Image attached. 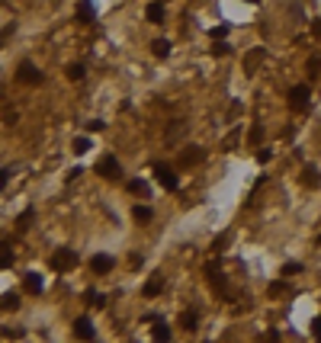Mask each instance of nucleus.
I'll return each mask as SVG.
<instances>
[{
  "mask_svg": "<svg viewBox=\"0 0 321 343\" xmlns=\"http://www.w3.org/2000/svg\"><path fill=\"white\" fill-rule=\"evenodd\" d=\"M196 321H199L196 311H183V314H180V327H183V330H189V334L196 330Z\"/></svg>",
  "mask_w": 321,
  "mask_h": 343,
  "instance_id": "15",
  "label": "nucleus"
},
{
  "mask_svg": "<svg viewBox=\"0 0 321 343\" xmlns=\"http://www.w3.org/2000/svg\"><path fill=\"white\" fill-rule=\"evenodd\" d=\"M7 183H10V167L0 170V186H7Z\"/></svg>",
  "mask_w": 321,
  "mask_h": 343,
  "instance_id": "33",
  "label": "nucleus"
},
{
  "mask_svg": "<svg viewBox=\"0 0 321 343\" xmlns=\"http://www.w3.org/2000/svg\"><path fill=\"white\" fill-rule=\"evenodd\" d=\"M264 58H267V49H254L251 55L244 58V74H254V67L264 61Z\"/></svg>",
  "mask_w": 321,
  "mask_h": 343,
  "instance_id": "9",
  "label": "nucleus"
},
{
  "mask_svg": "<svg viewBox=\"0 0 321 343\" xmlns=\"http://www.w3.org/2000/svg\"><path fill=\"white\" fill-rule=\"evenodd\" d=\"M16 80H23V84H29V87H35L42 80V74H39V67H35L32 61H23L19 67H16Z\"/></svg>",
  "mask_w": 321,
  "mask_h": 343,
  "instance_id": "2",
  "label": "nucleus"
},
{
  "mask_svg": "<svg viewBox=\"0 0 321 343\" xmlns=\"http://www.w3.org/2000/svg\"><path fill=\"white\" fill-rule=\"evenodd\" d=\"M145 16H148V22H154V26L164 22V4L161 0H151V4L145 7Z\"/></svg>",
  "mask_w": 321,
  "mask_h": 343,
  "instance_id": "8",
  "label": "nucleus"
},
{
  "mask_svg": "<svg viewBox=\"0 0 321 343\" xmlns=\"http://www.w3.org/2000/svg\"><path fill=\"white\" fill-rule=\"evenodd\" d=\"M225 244H228V234H222V238H216V241H212V250H216V254H219V250H222V247H225Z\"/></svg>",
  "mask_w": 321,
  "mask_h": 343,
  "instance_id": "29",
  "label": "nucleus"
},
{
  "mask_svg": "<svg viewBox=\"0 0 321 343\" xmlns=\"http://www.w3.org/2000/svg\"><path fill=\"white\" fill-rule=\"evenodd\" d=\"M251 141H254V145H260V141H264V125H254V128H251Z\"/></svg>",
  "mask_w": 321,
  "mask_h": 343,
  "instance_id": "27",
  "label": "nucleus"
},
{
  "mask_svg": "<svg viewBox=\"0 0 321 343\" xmlns=\"http://www.w3.org/2000/svg\"><path fill=\"white\" fill-rule=\"evenodd\" d=\"M10 266H13V254L4 250V269H10Z\"/></svg>",
  "mask_w": 321,
  "mask_h": 343,
  "instance_id": "34",
  "label": "nucleus"
},
{
  "mask_svg": "<svg viewBox=\"0 0 321 343\" xmlns=\"http://www.w3.org/2000/svg\"><path fill=\"white\" fill-rule=\"evenodd\" d=\"M312 337L321 340V317H315V321H312Z\"/></svg>",
  "mask_w": 321,
  "mask_h": 343,
  "instance_id": "30",
  "label": "nucleus"
},
{
  "mask_svg": "<svg viewBox=\"0 0 321 343\" xmlns=\"http://www.w3.org/2000/svg\"><path fill=\"white\" fill-rule=\"evenodd\" d=\"M206 157V151L203 148H193V151H183L180 154V167H193V164H199Z\"/></svg>",
  "mask_w": 321,
  "mask_h": 343,
  "instance_id": "11",
  "label": "nucleus"
},
{
  "mask_svg": "<svg viewBox=\"0 0 321 343\" xmlns=\"http://www.w3.org/2000/svg\"><path fill=\"white\" fill-rule=\"evenodd\" d=\"M97 173L103 176V180H119V176H122V167H119L116 154H103L97 161Z\"/></svg>",
  "mask_w": 321,
  "mask_h": 343,
  "instance_id": "1",
  "label": "nucleus"
},
{
  "mask_svg": "<svg viewBox=\"0 0 321 343\" xmlns=\"http://www.w3.org/2000/svg\"><path fill=\"white\" fill-rule=\"evenodd\" d=\"M312 32H315L318 39H321V19H315V22H312Z\"/></svg>",
  "mask_w": 321,
  "mask_h": 343,
  "instance_id": "35",
  "label": "nucleus"
},
{
  "mask_svg": "<svg viewBox=\"0 0 321 343\" xmlns=\"http://www.w3.org/2000/svg\"><path fill=\"white\" fill-rule=\"evenodd\" d=\"M234 141H238V132H231L228 138H225V151H231V148H234Z\"/></svg>",
  "mask_w": 321,
  "mask_h": 343,
  "instance_id": "32",
  "label": "nucleus"
},
{
  "mask_svg": "<svg viewBox=\"0 0 321 343\" xmlns=\"http://www.w3.org/2000/svg\"><path fill=\"white\" fill-rule=\"evenodd\" d=\"M129 193H135V196H148V186L141 183V180H132V183H129Z\"/></svg>",
  "mask_w": 321,
  "mask_h": 343,
  "instance_id": "22",
  "label": "nucleus"
},
{
  "mask_svg": "<svg viewBox=\"0 0 321 343\" xmlns=\"http://www.w3.org/2000/svg\"><path fill=\"white\" fill-rule=\"evenodd\" d=\"M283 276H292V273H302V263H283V269H280Z\"/></svg>",
  "mask_w": 321,
  "mask_h": 343,
  "instance_id": "25",
  "label": "nucleus"
},
{
  "mask_svg": "<svg viewBox=\"0 0 321 343\" xmlns=\"http://www.w3.org/2000/svg\"><path fill=\"white\" fill-rule=\"evenodd\" d=\"M305 67H308V77H318V74H321V58H318V55H312Z\"/></svg>",
  "mask_w": 321,
  "mask_h": 343,
  "instance_id": "21",
  "label": "nucleus"
},
{
  "mask_svg": "<svg viewBox=\"0 0 321 343\" xmlns=\"http://www.w3.org/2000/svg\"><path fill=\"white\" fill-rule=\"evenodd\" d=\"M23 289H26L29 295H39L42 292V276L39 273H26L23 276Z\"/></svg>",
  "mask_w": 321,
  "mask_h": 343,
  "instance_id": "10",
  "label": "nucleus"
},
{
  "mask_svg": "<svg viewBox=\"0 0 321 343\" xmlns=\"http://www.w3.org/2000/svg\"><path fill=\"white\" fill-rule=\"evenodd\" d=\"M52 266H55V269H74V266H77V254H74V250H58V254L52 257Z\"/></svg>",
  "mask_w": 321,
  "mask_h": 343,
  "instance_id": "6",
  "label": "nucleus"
},
{
  "mask_svg": "<svg viewBox=\"0 0 321 343\" xmlns=\"http://www.w3.org/2000/svg\"><path fill=\"white\" fill-rule=\"evenodd\" d=\"M212 55H216V58L228 55V45H225V42H216V45H212Z\"/></svg>",
  "mask_w": 321,
  "mask_h": 343,
  "instance_id": "28",
  "label": "nucleus"
},
{
  "mask_svg": "<svg viewBox=\"0 0 321 343\" xmlns=\"http://www.w3.org/2000/svg\"><path fill=\"white\" fill-rule=\"evenodd\" d=\"M267 292H270V295H286V292H289V286L280 279V282H270V289H267Z\"/></svg>",
  "mask_w": 321,
  "mask_h": 343,
  "instance_id": "23",
  "label": "nucleus"
},
{
  "mask_svg": "<svg viewBox=\"0 0 321 343\" xmlns=\"http://www.w3.org/2000/svg\"><path fill=\"white\" fill-rule=\"evenodd\" d=\"M10 308H13V311L19 308V295H16V292H7V295H4V311H10Z\"/></svg>",
  "mask_w": 321,
  "mask_h": 343,
  "instance_id": "20",
  "label": "nucleus"
},
{
  "mask_svg": "<svg viewBox=\"0 0 321 343\" xmlns=\"http://www.w3.org/2000/svg\"><path fill=\"white\" fill-rule=\"evenodd\" d=\"M68 77L71 80H80V77H84V64H71L68 67Z\"/></svg>",
  "mask_w": 321,
  "mask_h": 343,
  "instance_id": "24",
  "label": "nucleus"
},
{
  "mask_svg": "<svg viewBox=\"0 0 321 343\" xmlns=\"http://www.w3.org/2000/svg\"><path fill=\"white\" fill-rule=\"evenodd\" d=\"M151 55H154V58H167V55H170V42H167V39H154V42H151Z\"/></svg>",
  "mask_w": 321,
  "mask_h": 343,
  "instance_id": "13",
  "label": "nucleus"
},
{
  "mask_svg": "<svg viewBox=\"0 0 321 343\" xmlns=\"http://www.w3.org/2000/svg\"><path fill=\"white\" fill-rule=\"evenodd\" d=\"M90 148H93L90 138H74V154H87Z\"/></svg>",
  "mask_w": 321,
  "mask_h": 343,
  "instance_id": "19",
  "label": "nucleus"
},
{
  "mask_svg": "<svg viewBox=\"0 0 321 343\" xmlns=\"http://www.w3.org/2000/svg\"><path fill=\"white\" fill-rule=\"evenodd\" d=\"M302 183H305L308 189H315V186H318V170H315V167H305V170H302Z\"/></svg>",
  "mask_w": 321,
  "mask_h": 343,
  "instance_id": "17",
  "label": "nucleus"
},
{
  "mask_svg": "<svg viewBox=\"0 0 321 343\" xmlns=\"http://www.w3.org/2000/svg\"><path fill=\"white\" fill-rule=\"evenodd\" d=\"M308 97H312V90H308V84H299L289 90V106L292 109H305L308 106Z\"/></svg>",
  "mask_w": 321,
  "mask_h": 343,
  "instance_id": "5",
  "label": "nucleus"
},
{
  "mask_svg": "<svg viewBox=\"0 0 321 343\" xmlns=\"http://www.w3.org/2000/svg\"><path fill=\"white\" fill-rule=\"evenodd\" d=\"M154 176H158V183H161L164 189H177V186H180V180H177V173L167 167V164H154Z\"/></svg>",
  "mask_w": 321,
  "mask_h": 343,
  "instance_id": "3",
  "label": "nucleus"
},
{
  "mask_svg": "<svg viewBox=\"0 0 321 343\" xmlns=\"http://www.w3.org/2000/svg\"><path fill=\"white\" fill-rule=\"evenodd\" d=\"M29 218H32V209H26V212H23V215H19L16 228H19V231H26V228H29Z\"/></svg>",
  "mask_w": 321,
  "mask_h": 343,
  "instance_id": "26",
  "label": "nucleus"
},
{
  "mask_svg": "<svg viewBox=\"0 0 321 343\" xmlns=\"http://www.w3.org/2000/svg\"><path fill=\"white\" fill-rule=\"evenodd\" d=\"M247 4H260V0H247Z\"/></svg>",
  "mask_w": 321,
  "mask_h": 343,
  "instance_id": "36",
  "label": "nucleus"
},
{
  "mask_svg": "<svg viewBox=\"0 0 321 343\" xmlns=\"http://www.w3.org/2000/svg\"><path fill=\"white\" fill-rule=\"evenodd\" d=\"M132 218H135V221H151V209H148V205H135V209H132Z\"/></svg>",
  "mask_w": 321,
  "mask_h": 343,
  "instance_id": "18",
  "label": "nucleus"
},
{
  "mask_svg": "<svg viewBox=\"0 0 321 343\" xmlns=\"http://www.w3.org/2000/svg\"><path fill=\"white\" fill-rule=\"evenodd\" d=\"M113 266H116V260H113L110 254H93V257H90V269H93L97 276L113 273Z\"/></svg>",
  "mask_w": 321,
  "mask_h": 343,
  "instance_id": "4",
  "label": "nucleus"
},
{
  "mask_svg": "<svg viewBox=\"0 0 321 343\" xmlns=\"http://www.w3.org/2000/svg\"><path fill=\"white\" fill-rule=\"evenodd\" d=\"M103 128H106V125H103V122H97V119L87 122V132H103Z\"/></svg>",
  "mask_w": 321,
  "mask_h": 343,
  "instance_id": "31",
  "label": "nucleus"
},
{
  "mask_svg": "<svg viewBox=\"0 0 321 343\" xmlns=\"http://www.w3.org/2000/svg\"><path fill=\"white\" fill-rule=\"evenodd\" d=\"M74 16H77V22H93V4H90V0H80L77 10H74Z\"/></svg>",
  "mask_w": 321,
  "mask_h": 343,
  "instance_id": "12",
  "label": "nucleus"
},
{
  "mask_svg": "<svg viewBox=\"0 0 321 343\" xmlns=\"http://www.w3.org/2000/svg\"><path fill=\"white\" fill-rule=\"evenodd\" d=\"M93 324H90V317H77L74 321V337H80V340H93Z\"/></svg>",
  "mask_w": 321,
  "mask_h": 343,
  "instance_id": "7",
  "label": "nucleus"
},
{
  "mask_svg": "<svg viewBox=\"0 0 321 343\" xmlns=\"http://www.w3.org/2000/svg\"><path fill=\"white\" fill-rule=\"evenodd\" d=\"M151 337H154V340H170V327L164 324V321H154V327H151Z\"/></svg>",
  "mask_w": 321,
  "mask_h": 343,
  "instance_id": "14",
  "label": "nucleus"
},
{
  "mask_svg": "<svg viewBox=\"0 0 321 343\" xmlns=\"http://www.w3.org/2000/svg\"><path fill=\"white\" fill-rule=\"evenodd\" d=\"M161 289H164L161 276H154V279H148V286H145V295H148V299H154V295H161Z\"/></svg>",
  "mask_w": 321,
  "mask_h": 343,
  "instance_id": "16",
  "label": "nucleus"
}]
</instances>
